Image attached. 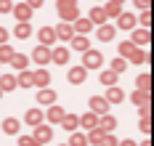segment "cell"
<instances>
[{
  "instance_id": "cell-1",
  "label": "cell",
  "mask_w": 154,
  "mask_h": 146,
  "mask_svg": "<svg viewBox=\"0 0 154 146\" xmlns=\"http://www.w3.org/2000/svg\"><path fill=\"white\" fill-rule=\"evenodd\" d=\"M56 11H59V16L64 19V24L66 21H75V19H80V8H77V3H72V0H66V3H59L56 5Z\"/></svg>"
},
{
  "instance_id": "cell-2",
  "label": "cell",
  "mask_w": 154,
  "mask_h": 146,
  "mask_svg": "<svg viewBox=\"0 0 154 146\" xmlns=\"http://www.w3.org/2000/svg\"><path fill=\"white\" fill-rule=\"evenodd\" d=\"M104 64V56L98 53V50H85V59H82V69L88 72V69H98V66Z\"/></svg>"
},
{
  "instance_id": "cell-3",
  "label": "cell",
  "mask_w": 154,
  "mask_h": 146,
  "mask_svg": "<svg viewBox=\"0 0 154 146\" xmlns=\"http://www.w3.org/2000/svg\"><path fill=\"white\" fill-rule=\"evenodd\" d=\"M32 138H35V141H37L40 146H45L48 141L53 138V130H51V125H37V128H35V135H32Z\"/></svg>"
},
{
  "instance_id": "cell-4",
  "label": "cell",
  "mask_w": 154,
  "mask_h": 146,
  "mask_svg": "<svg viewBox=\"0 0 154 146\" xmlns=\"http://www.w3.org/2000/svg\"><path fill=\"white\" fill-rule=\"evenodd\" d=\"M91 112L96 114V117H98V114L104 117V114L109 112V104L104 101V96H93V98H91Z\"/></svg>"
},
{
  "instance_id": "cell-5",
  "label": "cell",
  "mask_w": 154,
  "mask_h": 146,
  "mask_svg": "<svg viewBox=\"0 0 154 146\" xmlns=\"http://www.w3.org/2000/svg\"><path fill=\"white\" fill-rule=\"evenodd\" d=\"M37 37H40V45H43V48H51V45L56 43V35H53L51 27H43V29L37 32Z\"/></svg>"
},
{
  "instance_id": "cell-6",
  "label": "cell",
  "mask_w": 154,
  "mask_h": 146,
  "mask_svg": "<svg viewBox=\"0 0 154 146\" xmlns=\"http://www.w3.org/2000/svg\"><path fill=\"white\" fill-rule=\"evenodd\" d=\"M14 16L19 19V24H27L32 16V11H29V5L27 3H21V5H14Z\"/></svg>"
},
{
  "instance_id": "cell-7",
  "label": "cell",
  "mask_w": 154,
  "mask_h": 146,
  "mask_svg": "<svg viewBox=\"0 0 154 146\" xmlns=\"http://www.w3.org/2000/svg\"><path fill=\"white\" fill-rule=\"evenodd\" d=\"M77 122H80V125H82L85 130H93V128H98V117H96L93 112H85L82 117H77Z\"/></svg>"
},
{
  "instance_id": "cell-8",
  "label": "cell",
  "mask_w": 154,
  "mask_h": 146,
  "mask_svg": "<svg viewBox=\"0 0 154 146\" xmlns=\"http://www.w3.org/2000/svg\"><path fill=\"white\" fill-rule=\"evenodd\" d=\"M93 29V24L88 19H75V27H72V32L75 35H82V37H88V32Z\"/></svg>"
},
{
  "instance_id": "cell-9",
  "label": "cell",
  "mask_w": 154,
  "mask_h": 146,
  "mask_svg": "<svg viewBox=\"0 0 154 146\" xmlns=\"http://www.w3.org/2000/svg\"><path fill=\"white\" fill-rule=\"evenodd\" d=\"M117 24H120V29H125V32L128 29H136V16L133 14H120L117 16Z\"/></svg>"
},
{
  "instance_id": "cell-10",
  "label": "cell",
  "mask_w": 154,
  "mask_h": 146,
  "mask_svg": "<svg viewBox=\"0 0 154 146\" xmlns=\"http://www.w3.org/2000/svg\"><path fill=\"white\" fill-rule=\"evenodd\" d=\"M24 120H27V125L37 128V125H43V112L40 109H29V112L24 114Z\"/></svg>"
},
{
  "instance_id": "cell-11",
  "label": "cell",
  "mask_w": 154,
  "mask_h": 146,
  "mask_svg": "<svg viewBox=\"0 0 154 146\" xmlns=\"http://www.w3.org/2000/svg\"><path fill=\"white\" fill-rule=\"evenodd\" d=\"M32 59H35L37 64H48V61H51V48H43V45H40V48H35Z\"/></svg>"
},
{
  "instance_id": "cell-12",
  "label": "cell",
  "mask_w": 154,
  "mask_h": 146,
  "mask_svg": "<svg viewBox=\"0 0 154 146\" xmlns=\"http://www.w3.org/2000/svg\"><path fill=\"white\" fill-rule=\"evenodd\" d=\"M85 77H88V72H85L82 66H75V69H69V82H72V85H80Z\"/></svg>"
},
{
  "instance_id": "cell-13",
  "label": "cell",
  "mask_w": 154,
  "mask_h": 146,
  "mask_svg": "<svg viewBox=\"0 0 154 146\" xmlns=\"http://www.w3.org/2000/svg\"><path fill=\"white\" fill-rule=\"evenodd\" d=\"M98 128L104 130V133H112V130L117 128V120H114V117H112V114H104V117H101V120H98Z\"/></svg>"
},
{
  "instance_id": "cell-14",
  "label": "cell",
  "mask_w": 154,
  "mask_h": 146,
  "mask_svg": "<svg viewBox=\"0 0 154 146\" xmlns=\"http://www.w3.org/2000/svg\"><path fill=\"white\" fill-rule=\"evenodd\" d=\"M61 125H64V130H66V133H77V128H80V122H77L75 114H64Z\"/></svg>"
},
{
  "instance_id": "cell-15",
  "label": "cell",
  "mask_w": 154,
  "mask_h": 146,
  "mask_svg": "<svg viewBox=\"0 0 154 146\" xmlns=\"http://www.w3.org/2000/svg\"><path fill=\"white\" fill-rule=\"evenodd\" d=\"M37 101H40V104H45V106H53L56 93H53V90H48V88H43V90H37Z\"/></svg>"
},
{
  "instance_id": "cell-16",
  "label": "cell",
  "mask_w": 154,
  "mask_h": 146,
  "mask_svg": "<svg viewBox=\"0 0 154 146\" xmlns=\"http://www.w3.org/2000/svg\"><path fill=\"white\" fill-rule=\"evenodd\" d=\"M101 11H104V16H120V14H122V3L112 0V3H106V5L101 8Z\"/></svg>"
},
{
  "instance_id": "cell-17",
  "label": "cell",
  "mask_w": 154,
  "mask_h": 146,
  "mask_svg": "<svg viewBox=\"0 0 154 146\" xmlns=\"http://www.w3.org/2000/svg\"><path fill=\"white\" fill-rule=\"evenodd\" d=\"M69 43H72V48L82 50V53H85V50H91V43H88V37H82V35H75Z\"/></svg>"
},
{
  "instance_id": "cell-18",
  "label": "cell",
  "mask_w": 154,
  "mask_h": 146,
  "mask_svg": "<svg viewBox=\"0 0 154 146\" xmlns=\"http://www.w3.org/2000/svg\"><path fill=\"white\" fill-rule=\"evenodd\" d=\"M8 64L14 66V69H21V72H24V69H27V64H29V59H27L24 53H14V59H11Z\"/></svg>"
},
{
  "instance_id": "cell-19",
  "label": "cell",
  "mask_w": 154,
  "mask_h": 146,
  "mask_svg": "<svg viewBox=\"0 0 154 146\" xmlns=\"http://www.w3.org/2000/svg\"><path fill=\"white\" fill-rule=\"evenodd\" d=\"M32 82H35V85H40V88H45L48 82H51V75H48L45 69H37V72L32 75Z\"/></svg>"
},
{
  "instance_id": "cell-20",
  "label": "cell",
  "mask_w": 154,
  "mask_h": 146,
  "mask_svg": "<svg viewBox=\"0 0 154 146\" xmlns=\"http://www.w3.org/2000/svg\"><path fill=\"white\" fill-rule=\"evenodd\" d=\"M122 98H125V93L120 90V88H109V90H106V98H104V101H106V104H120Z\"/></svg>"
},
{
  "instance_id": "cell-21",
  "label": "cell",
  "mask_w": 154,
  "mask_h": 146,
  "mask_svg": "<svg viewBox=\"0 0 154 146\" xmlns=\"http://www.w3.org/2000/svg\"><path fill=\"white\" fill-rule=\"evenodd\" d=\"M64 114H66V112H64L61 106H51V109L45 112V117H48V122H61Z\"/></svg>"
},
{
  "instance_id": "cell-22",
  "label": "cell",
  "mask_w": 154,
  "mask_h": 146,
  "mask_svg": "<svg viewBox=\"0 0 154 146\" xmlns=\"http://www.w3.org/2000/svg\"><path fill=\"white\" fill-rule=\"evenodd\" d=\"M53 35H56V37H61V40H72V37H75V32H72V27H69V24H59V27L53 29Z\"/></svg>"
},
{
  "instance_id": "cell-23",
  "label": "cell",
  "mask_w": 154,
  "mask_h": 146,
  "mask_svg": "<svg viewBox=\"0 0 154 146\" xmlns=\"http://www.w3.org/2000/svg\"><path fill=\"white\" fill-rule=\"evenodd\" d=\"M51 59H53L56 64H66V61H69V50L66 48H56V50H51Z\"/></svg>"
},
{
  "instance_id": "cell-24",
  "label": "cell",
  "mask_w": 154,
  "mask_h": 146,
  "mask_svg": "<svg viewBox=\"0 0 154 146\" xmlns=\"http://www.w3.org/2000/svg\"><path fill=\"white\" fill-rule=\"evenodd\" d=\"M104 135H106V133H104L101 128H93V130H91V135H85V141H88V144H96V146H98L101 141H104Z\"/></svg>"
},
{
  "instance_id": "cell-25",
  "label": "cell",
  "mask_w": 154,
  "mask_h": 146,
  "mask_svg": "<svg viewBox=\"0 0 154 146\" xmlns=\"http://www.w3.org/2000/svg\"><path fill=\"white\" fill-rule=\"evenodd\" d=\"M149 43V29H133V45Z\"/></svg>"
},
{
  "instance_id": "cell-26",
  "label": "cell",
  "mask_w": 154,
  "mask_h": 146,
  "mask_svg": "<svg viewBox=\"0 0 154 146\" xmlns=\"http://www.w3.org/2000/svg\"><path fill=\"white\" fill-rule=\"evenodd\" d=\"M16 88V77L14 75H3L0 77V90H14Z\"/></svg>"
},
{
  "instance_id": "cell-27",
  "label": "cell",
  "mask_w": 154,
  "mask_h": 146,
  "mask_svg": "<svg viewBox=\"0 0 154 146\" xmlns=\"http://www.w3.org/2000/svg\"><path fill=\"white\" fill-rule=\"evenodd\" d=\"M91 24H106V16H104V11H101V5L98 8H93L91 11V19H88Z\"/></svg>"
},
{
  "instance_id": "cell-28",
  "label": "cell",
  "mask_w": 154,
  "mask_h": 146,
  "mask_svg": "<svg viewBox=\"0 0 154 146\" xmlns=\"http://www.w3.org/2000/svg\"><path fill=\"white\" fill-rule=\"evenodd\" d=\"M112 37H114V27H106V24H101V27H98V40L109 43Z\"/></svg>"
},
{
  "instance_id": "cell-29",
  "label": "cell",
  "mask_w": 154,
  "mask_h": 146,
  "mask_svg": "<svg viewBox=\"0 0 154 146\" xmlns=\"http://www.w3.org/2000/svg\"><path fill=\"white\" fill-rule=\"evenodd\" d=\"M16 85H24V88H32V85H35V82H32V72H27V69H24V72H21V75L16 77Z\"/></svg>"
},
{
  "instance_id": "cell-30",
  "label": "cell",
  "mask_w": 154,
  "mask_h": 146,
  "mask_svg": "<svg viewBox=\"0 0 154 146\" xmlns=\"http://www.w3.org/2000/svg\"><path fill=\"white\" fill-rule=\"evenodd\" d=\"M3 130H5V133H19V120H14V117L3 120Z\"/></svg>"
},
{
  "instance_id": "cell-31",
  "label": "cell",
  "mask_w": 154,
  "mask_h": 146,
  "mask_svg": "<svg viewBox=\"0 0 154 146\" xmlns=\"http://www.w3.org/2000/svg\"><path fill=\"white\" fill-rule=\"evenodd\" d=\"M133 50H136V45H133V43H128V40H125V43H120V59L125 61V59H128Z\"/></svg>"
},
{
  "instance_id": "cell-32",
  "label": "cell",
  "mask_w": 154,
  "mask_h": 146,
  "mask_svg": "<svg viewBox=\"0 0 154 146\" xmlns=\"http://www.w3.org/2000/svg\"><path fill=\"white\" fill-rule=\"evenodd\" d=\"M66 146H88L85 133H72V138H69V144H66Z\"/></svg>"
},
{
  "instance_id": "cell-33",
  "label": "cell",
  "mask_w": 154,
  "mask_h": 146,
  "mask_svg": "<svg viewBox=\"0 0 154 146\" xmlns=\"http://www.w3.org/2000/svg\"><path fill=\"white\" fill-rule=\"evenodd\" d=\"M14 53H16V50L11 48V45H0V64H3V61H11Z\"/></svg>"
},
{
  "instance_id": "cell-34",
  "label": "cell",
  "mask_w": 154,
  "mask_h": 146,
  "mask_svg": "<svg viewBox=\"0 0 154 146\" xmlns=\"http://www.w3.org/2000/svg\"><path fill=\"white\" fill-rule=\"evenodd\" d=\"M149 88H152V77L149 75H141L138 77V90L141 93H149Z\"/></svg>"
},
{
  "instance_id": "cell-35",
  "label": "cell",
  "mask_w": 154,
  "mask_h": 146,
  "mask_svg": "<svg viewBox=\"0 0 154 146\" xmlns=\"http://www.w3.org/2000/svg\"><path fill=\"white\" fill-rule=\"evenodd\" d=\"M101 82H104V85H109V88H114V82H117V75H114V72H101Z\"/></svg>"
},
{
  "instance_id": "cell-36",
  "label": "cell",
  "mask_w": 154,
  "mask_h": 146,
  "mask_svg": "<svg viewBox=\"0 0 154 146\" xmlns=\"http://www.w3.org/2000/svg\"><path fill=\"white\" fill-rule=\"evenodd\" d=\"M128 59H130L133 64H143V61H146V53H143L141 48H136L133 53H130V56H128Z\"/></svg>"
},
{
  "instance_id": "cell-37",
  "label": "cell",
  "mask_w": 154,
  "mask_h": 146,
  "mask_svg": "<svg viewBox=\"0 0 154 146\" xmlns=\"http://www.w3.org/2000/svg\"><path fill=\"white\" fill-rule=\"evenodd\" d=\"M14 35H16V37H21V40H24V37H29V35H32L29 24H19V27L14 29Z\"/></svg>"
},
{
  "instance_id": "cell-38",
  "label": "cell",
  "mask_w": 154,
  "mask_h": 146,
  "mask_svg": "<svg viewBox=\"0 0 154 146\" xmlns=\"http://www.w3.org/2000/svg\"><path fill=\"white\" fill-rule=\"evenodd\" d=\"M133 104L146 106V104H149V93H141V90H136V93H133Z\"/></svg>"
},
{
  "instance_id": "cell-39",
  "label": "cell",
  "mask_w": 154,
  "mask_h": 146,
  "mask_svg": "<svg viewBox=\"0 0 154 146\" xmlns=\"http://www.w3.org/2000/svg\"><path fill=\"white\" fill-rule=\"evenodd\" d=\"M125 66H128V61H122V59H114V61H112V69H109V72L120 75V72H125Z\"/></svg>"
},
{
  "instance_id": "cell-40",
  "label": "cell",
  "mask_w": 154,
  "mask_h": 146,
  "mask_svg": "<svg viewBox=\"0 0 154 146\" xmlns=\"http://www.w3.org/2000/svg\"><path fill=\"white\" fill-rule=\"evenodd\" d=\"M19 146H40V144H37L32 135H21V138H19Z\"/></svg>"
},
{
  "instance_id": "cell-41",
  "label": "cell",
  "mask_w": 154,
  "mask_h": 146,
  "mask_svg": "<svg viewBox=\"0 0 154 146\" xmlns=\"http://www.w3.org/2000/svg\"><path fill=\"white\" fill-rule=\"evenodd\" d=\"M98 146H117V138H114L112 133H106V135H104V141H101Z\"/></svg>"
},
{
  "instance_id": "cell-42",
  "label": "cell",
  "mask_w": 154,
  "mask_h": 146,
  "mask_svg": "<svg viewBox=\"0 0 154 146\" xmlns=\"http://www.w3.org/2000/svg\"><path fill=\"white\" fill-rule=\"evenodd\" d=\"M14 11V3H8V0H0V14H11Z\"/></svg>"
},
{
  "instance_id": "cell-43",
  "label": "cell",
  "mask_w": 154,
  "mask_h": 146,
  "mask_svg": "<svg viewBox=\"0 0 154 146\" xmlns=\"http://www.w3.org/2000/svg\"><path fill=\"white\" fill-rule=\"evenodd\" d=\"M141 24L143 27H152V11H143L141 14Z\"/></svg>"
},
{
  "instance_id": "cell-44",
  "label": "cell",
  "mask_w": 154,
  "mask_h": 146,
  "mask_svg": "<svg viewBox=\"0 0 154 146\" xmlns=\"http://www.w3.org/2000/svg\"><path fill=\"white\" fill-rule=\"evenodd\" d=\"M138 114H141V120H149V114H152V106L146 104V106H138Z\"/></svg>"
},
{
  "instance_id": "cell-45",
  "label": "cell",
  "mask_w": 154,
  "mask_h": 146,
  "mask_svg": "<svg viewBox=\"0 0 154 146\" xmlns=\"http://www.w3.org/2000/svg\"><path fill=\"white\" fill-rule=\"evenodd\" d=\"M141 133H152V120H141Z\"/></svg>"
},
{
  "instance_id": "cell-46",
  "label": "cell",
  "mask_w": 154,
  "mask_h": 146,
  "mask_svg": "<svg viewBox=\"0 0 154 146\" xmlns=\"http://www.w3.org/2000/svg\"><path fill=\"white\" fill-rule=\"evenodd\" d=\"M136 5H138L141 11H149V3H146V0H138V3H136Z\"/></svg>"
},
{
  "instance_id": "cell-47",
  "label": "cell",
  "mask_w": 154,
  "mask_h": 146,
  "mask_svg": "<svg viewBox=\"0 0 154 146\" xmlns=\"http://www.w3.org/2000/svg\"><path fill=\"white\" fill-rule=\"evenodd\" d=\"M5 37H8V32H5V29L0 27V45H5Z\"/></svg>"
},
{
  "instance_id": "cell-48",
  "label": "cell",
  "mask_w": 154,
  "mask_h": 146,
  "mask_svg": "<svg viewBox=\"0 0 154 146\" xmlns=\"http://www.w3.org/2000/svg\"><path fill=\"white\" fill-rule=\"evenodd\" d=\"M117 146H136V141H117Z\"/></svg>"
},
{
  "instance_id": "cell-49",
  "label": "cell",
  "mask_w": 154,
  "mask_h": 146,
  "mask_svg": "<svg viewBox=\"0 0 154 146\" xmlns=\"http://www.w3.org/2000/svg\"><path fill=\"white\" fill-rule=\"evenodd\" d=\"M141 146H152V141H149V138H146V141H143V144H141Z\"/></svg>"
},
{
  "instance_id": "cell-50",
  "label": "cell",
  "mask_w": 154,
  "mask_h": 146,
  "mask_svg": "<svg viewBox=\"0 0 154 146\" xmlns=\"http://www.w3.org/2000/svg\"><path fill=\"white\" fill-rule=\"evenodd\" d=\"M0 96H3V90H0Z\"/></svg>"
},
{
  "instance_id": "cell-51",
  "label": "cell",
  "mask_w": 154,
  "mask_h": 146,
  "mask_svg": "<svg viewBox=\"0 0 154 146\" xmlns=\"http://www.w3.org/2000/svg\"><path fill=\"white\" fill-rule=\"evenodd\" d=\"M61 146H66V144H61Z\"/></svg>"
}]
</instances>
